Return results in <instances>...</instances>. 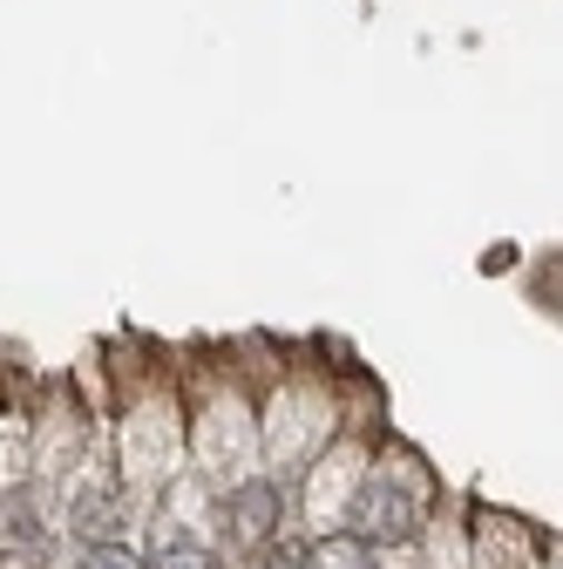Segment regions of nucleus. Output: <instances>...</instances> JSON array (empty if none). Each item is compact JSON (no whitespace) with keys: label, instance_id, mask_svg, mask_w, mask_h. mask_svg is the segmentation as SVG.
Returning <instances> with one entry per match:
<instances>
[{"label":"nucleus","instance_id":"obj_1","mask_svg":"<svg viewBox=\"0 0 563 569\" xmlns=\"http://www.w3.org/2000/svg\"><path fill=\"white\" fill-rule=\"evenodd\" d=\"M354 536L360 542H407L414 529H421V502L401 488V481H387V475H374L367 488H360V502H354Z\"/></svg>","mask_w":563,"mask_h":569},{"label":"nucleus","instance_id":"obj_2","mask_svg":"<svg viewBox=\"0 0 563 569\" xmlns=\"http://www.w3.org/2000/svg\"><path fill=\"white\" fill-rule=\"evenodd\" d=\"M271 529H278V488L271 481H245L231 495V536L245 549H258V542H271Z\"/></svg>","mask_w":563,"mask_h":569},{"label":"nucleus","instance_id":"obj_3","mask_svg":"<svg viewBox=\"0 0 563 569\" xmlns=\"http://www.w3.org/2000/svg\"><path fill=\"white\" fill-rule=\"evenodd\" d=\"M306 562L313 569H374V542H360V536H326V542L306 549Z\"/></svg>","mask_w":563,"mask_h":569},{"label":"nucleus","instance_id":"obj_4","mask_svg":"<svg viewBox=\"0 0 563 569\" xmlns=\"http://www.w3.org/2000/svg\"><path fill=\"white\" fill-rule=\"evenodd\" d=\"M76 529L89 542H116L122 536V502H116V495H89V502L76 509Z\"/></svg>","mask_w":563,"mask_h":569},{"label":"nucleus","instance_id":"obj_5","mask_svg":"<svg viewBox=\"0 0 563 569\" xmlns=\"http://www.w3.org/2000/svg\"><path fill=\"white\" fill-rule=\"evenodd\" d=\"M144 569H218V556L197 549V542H164L157 562H144Z\"/></svg>","mask_w":563,"mask_h":569},{"label":"nucleus","instance_id":"obj_6","mask_svg":"<svg viewBox=\"0 0 563 569\" xmlns=\"http://www.w3.org/2000/svg\"><path fill=\"white\" fill-rule=\"evenodd\" d=\"M0 542H21V549H41V536H34V522H28V509L14 502V509H0Z\"/></svg>","mask_w":563,"mask_h":569},{"label":"nucleus","instance_id":"obj_7","mask_svg":"<svg viewBox=\"0 0 563 569\" xmlns=\"http://www.w3.org/2000/svg\"><path fill=\"white\" fill-rule=\"evenodd\" d=\"M82 569H144V562H136L122 542H96V549L82 556Z\"/></svg>","mask_w":563,"mask_h":569},{"label":"nucleus","instance_id":"obj_8","mask_svg":"<svg viewBox=\"0 0 563 569\" xmlns=\"http://www.w3.org/2000/svg\"><path fill=\"white\" fill-rule=\"evenodd\" d=\"M265 569H313V562H306V549H299V542H278V549L265 556Z\"/></svg>","mask_w":563,"mask_h":569}]
</instances>
